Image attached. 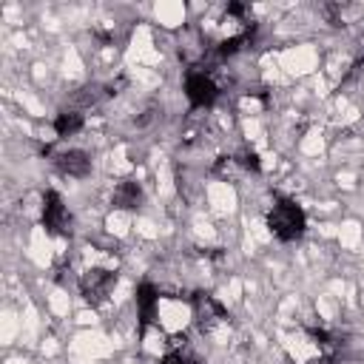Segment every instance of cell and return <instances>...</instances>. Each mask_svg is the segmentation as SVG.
Listing matches in <instances>:
<instances>
[{
	"mask_svg": "<svg viewBox=\"0 0 364 364\" xmlns=\"http://www.w3.org/2000/svg\"><path fill=\"white\" fill-rule=\"evenodd\" d=\"M114 284H117V273L102 264H91L80 276V293L91 307H102L108 301V296L114 293Z\"/></svg>",
	"mask_w": 364,
	"mask_h": 364,
	"instance_id": "obj_2",
	"label": "cell"
},
{
	"mask_svg": "<svg viewBox=\"0 0 364 364\" xmlns=\"http://www.w3.org/2000/svg\"><path fill=\"white\" fill-rule=\"evenodd\" d=\"M139 202H142V185L139 182H134V179L117 182V188H114V205L117 208L134 210V208H139Z\"/></svg>",
	"mask_w": 364,
	"mask_h": 364,
	"instance_id": "obj_8",
	"label": "cell"
},
{
	"mask_svg": "<svg viewBox=\"0 0 364 364\" xmlns=\"http://www.w3.org/2000/svg\"><path fill=\"white\" fill-rule=\"evenodd\" d=\"M54 165H57L65 176L82 179V176L91 171V156H88L82 148H65V151L54 154Z\"/></svg>",
	"mask_w": 364,
	"mask_h": 364,
	"instance_id": "obj_6",
	"label": "cell"
},
{
	"mask_svg": "<svg viewBox=\"0 0 364 364\" xmlns=\"http://www.w3.org/2000/svg\"><path fill=\"white\" fill-rule=\"evenodd\" d=\"M191 304H193V321H196V327H199L202 333L219 330V327L225 324V318H228L222 301L213 299L210 293H196V296L191 299Z\"/></svg>",
	"mask_w": 364,
	"mask_h": 364,
	"instance_id": "obj_4",
	"label": "cell"
},
{
	"mask_svg": "<svg viewBox=\"0 0 364 364\" xmlns=\"http://www.w3.org/2000/svg\"><path fill=\"white\" fill-rule=\"evenodd\" d=\"M156 304H159V290L154 284H139L136 287V310H139V324L148 327L156 316Z\"/></svg>",
	"mask_w": 364,
	"mask_h": 364,
	"instance_id": "obj_7",
	"label": "cell"
},
{
	"mask_svg": "<svg viewBox=\"0 0 364 364\" xmlns=\"http://www.w3.org/2000/svg\"><path fill=\"white\" fill-rule=\"evenodd\" d=\"M267 228L279 242H296V239H301V233L307 228V216L299 202L279 196L267 210Z\"/></svg>",
	"mask_w": 364,
	"mask_h": 364,
	"instance_id": "obj_1",
	"label": "cell"
},
{
	"mask_svg": "<svg viewBox=\"0 0 364 364\" xmlns=\"http://www.w3.org/2000/svg\"><path fill=\"white\" fill-rule=\"evenodd\" d=\"M162 364H202L196 355H191L188 350H171V353H165V358H162Z\"/></svg>",
	"mask_w": 364,
	"mask_h": 364,
	"instance_id": "obj_10",
	"label": "cell"
},
{
	"mask_svg": "<svg viewBox=\"0 0 364 364\" xmlns=\"http://www.w3.org/2000/svg\"><path fill=\"white\" fill-rule=\"evenodd\" d=\"M82 125H85V119H82V114H80L77 108L60 111V114L54 117V131H57V136H63V139H68V136L80 134V131H82Z\"/></svg>",
	"mask_w": 364,
	"mask_h": 364,
	"instance_id": "obj_9",
	"label": "cell"
},
{
	"mask_svg": "<svg viewBox=\"0 0 364 364\" xmlns=\"http://www.w3.org/2000/svg\"><path fill=\"white\" fill-rule=\"evenodd\" d=\"M40 219H43V228H46L48 233H54V236H65V233H68V222H71V216H68V208H65V202H63L60 193L48 191V193L43 196Z\"/></svg>",
	"mask_w": 364,
	"mask_h": 364,
	"instance_id": "obj_5",
	"label": "cell"
},
{
	"mask_svg": "<svg viewBox=\"0 0 364 364\" xmlns=\"http://www.w3.org/2000/svg\"><path fill=\"white\" fill-rule=\"evenodd\" d=\"M185 97L193 108H210L219 100V82L208 68H191L185 77Z\"/></svg>",
	"mask_w": 364,
	"mask_h": 364,
	"instance_id": "obj_3",
	"label": "cell"
}]
</instances>
